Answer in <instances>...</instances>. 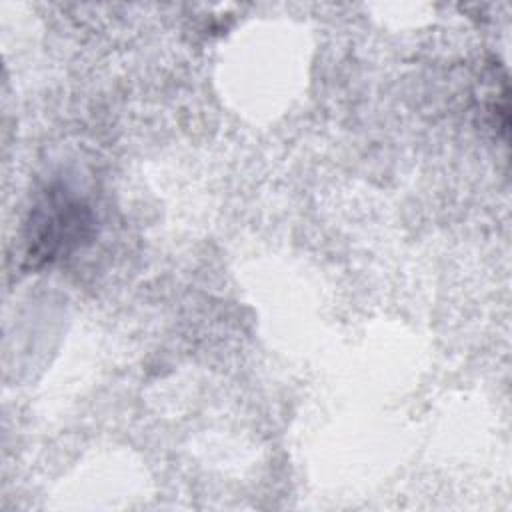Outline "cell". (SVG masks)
I'll list each match as a JSON object with an SVG mask.
<instances>
[{"label":"cell","mask_w":512,"mask_h":512,"mask_svg":"<svg viewBox=\"0 0 512 512\" xmlns=\"http://www.w3.org/2000/svg\"><path fill=\"white\" fill-rule=\"evenodd\" d=\"M94 230L90 206L56 184L46 190L30 214L26 230V256L30 264H50L86 244Z\"/></svg>","instance_id":"cell-1"}]
</instances>
